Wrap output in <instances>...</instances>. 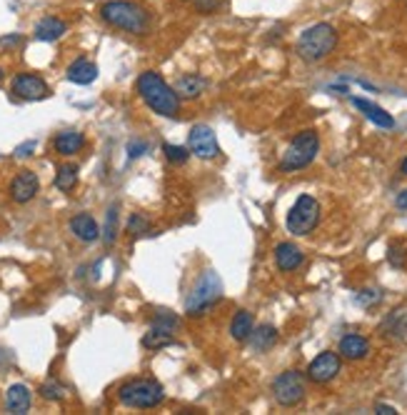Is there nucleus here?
I'll use <instances>...</instances> for the list:
<instances>
[{
  "mask_svg": "<svg viewBox=\"0 0 407 415\" xmlns=\"http://www.w3.org/2000/svg\"><path fill=\"white\" fill-rule=\"evenodd\" d=\"M78 183V168L75 165H60L58 176H55V188L63 193H70Z\"/></svg>",
  "mask_w": 407,
  "mask_h": 415,
  "instance_id": "obj_26",
  "label": "nucleus"
},
{
  "mask_svg": "<svg viewBox=\"0 0 407 415\" xmlns=\"http://www.w3.org/2000/svg\"><path fill=\"white\" fill-rule=\"evenodd\" d=\"M33 148H35V143H33V140H28L25 145H21V148L16 150V155H18V158H25V155H30Z\"/></svg>",
  "mask_w": 407,
  "mask_h": 415,
  "instance_id": "obj_35",
  "label": "nucleus"
},
{
  "mask_svg": "<svg viewBox=\"0 0 407 415\" xmlns=\"http://www.w3.org/2000/svg\"><path fill=\"white\" fill-rule=\"evenodd\" d=\"M65 33H68V23L60 21V18H55V16L42 18V21H38V25H35V38L38 40H42V43H53V40L63 38Z\"/></svg>",
  "mask_w": 407,
  "mask_h": 415,
  "instance_id": "obj_17",
  "label": "nucleus"
},
{
  "mask_svg": "<svg viewBox=\"0 0 407 415\" xmlns=\"http://www.w3.org/2000/svg\"><path fill=\"white\" fill-rule=\"evenodd\" d=\"M138 93L145 101V106L150 110H155L158 115L175 118L180 113V96L175 88H170L163 80V75L155 70H145L138 78Z\"/></svg>",
  "mask_w": 407,
  "mask_h": 415,
  "instance_id": "obj_1",
  "label": "nucleus"
},
{
  "mask_svg": "<svg viewBox=\"0 0 407 415\" xmlns=\"http://www.w3.org/2000/svg\"><path fill=\"white\" fill-rule=\"evenodd\" d=\"M101 18L108 25L132 33V35H145L150 28V13L138 3H130V0H108V3H103Z\"/></svg>",
  "mask_w": 407,
  "mask_h": 415,
  "instance_id": "obj_2",
  "label": "nucleus"
},
{
  "mask_svg": "<svg viewBox=\"0 0 407 415\" xmlns=\"http://www.w3.org/2000/svg\"><path fill=\"white\" fill-rule=\"evenodd\" d=\"M53 145H55V150H58L60 155L68 158V155H75V153L83 150L85 138H83V133H78V130H63V133L55 135Z\"/></svg>",
  "mask_w": 407,
  "mask_h": 415,
  "instance_id": "obj_20",
  "label": "nucleus"
},
{
  "mask_svg": "<svg viewBox=\"0 0 407 415\" xmlns=\"http://www.w3.org/2000/svg\"><path fill=\"white\" fill-rule=\"evenodd\" d=\"M340 353H333V351H325L320 353L315 360L307 365V378L312 380V383H318V385H325L330 383V380L335 378L340 373Z\"/></svg>",
  "mask_w": 407,
  "mask_h": 415,
  "instance_id": "obj_9",
  "label": "nucleus"
},
{
  "mask_svg": "<svg viewBox=\"0 0 407 415\" xmlns=\"http://www.w3.org/2000/svg\"><path fill=\"white\" fill-rule=\"evenodd\" d=\"M70 230H73V235L78 240H83V243H93V240L101 238V228H98L96 218L88 213H78L73 220H70Z\"/></svg>",
  "mask_w": 407,
  "mask_h": 415,
  "instance_id": "obj_16",
  "label": "nucleus"
},
{
  "mask_svg": "<svg viewBox=\"0 0 407 415\" xmlns=\"http://www.w3.org/2000/svg\"><path fill=\"white\" fill-rule=\"evenodd\" d=\"M377 413H385V415H392V413H395V408H390V405H377Z\"/></svg>",
  "mask_w": 407,
  "mask_h": 415,
  "instance_id": "obj_37",
  "label": "nucleus"
},
{
  "mask_svg": "<svg viewBox=\"0 0 407 415\" xmlns=\"http://www.w3.org/2000/svg\"><path fill=\"white\" fill-rule=\"evenodd\" d=\"M193 3L200 13H212L217 8V0H193Z\"/></svg>",
  "mask_w": 407,
  "mask_h": 415,
  "instance_id": "obj_34",
  "label": "nucleus"
},
{
  "mask_svg": "<svg viewBox=\"0 0 407 415\" xmlns=\"http://www.w3.org/2000/svg\"><path fill=\"white\" fill-rule=\"evenodd\" d=\"M3 75H6V73H3V68H0V80H3Z\"/></svg>",
  "mask_w": 407,
  "mask_h": 415,
  "instance_id": "obj_39",
  "label": "nucleus"
},
{
  "mask_svg": "<svg viewBox=\"0 0 407 415\" xmlns=\"http://www.w3.org/2000/svg\"><path fill=\"white\" fill-rule=\"evenodd\" d=\"M382 330H387V336H395V338L407 336V308L392 310V313L387 315V320H385V325H382Z\"/></svg>",
  "mask_w": 407,
  "mask_h": 415,
  "instance_id": "obj_24",
  "label": "nucleus"
},
{
  "mask_svg": "<svg viewBox=\"0 0 407 415\" xmlns=\"http://www.w3.org/2000/svg\"><path fill=\"white\" fill-rule=\"evenodd\" d=\"M117 398L127 408H158L165 400V390L153 378H132L117 388Z\"/></svg>",
  "mask_w": 407,
  "mask_h": 415,
  "instance_id": "obj_4",
  "label": "nucleus"
},
{
  "mask_svg": "<svg viewBox=\"0 0 407 415\" xmlns=\"http://www.w3.org/2000/svg\"><path fill=\"white\" fill-rule=\"evenodd\" d=\"M163 153H165V158H168L170 163H175V165H183L188 158H190V153H188L185 148H180V145H170V143L163 145Z\"/></svg>",
  "mask_w": 407,
  "mask_h": 415,
  "instance_id": "obj_29",
  "label": "nucleus"
},
{
  "mask_svg": "<svg viewBox=\"0 0 407 415\" xmlns=\"http://www.w3.org/2000/svg\"><path fill=\"white\" fill-rule=\"evenodd\" d=\"M387 258H390V263L395 268H402V266H405V261H407L405 248H402V245H400V248H397V245H390V256H387Z\"/></svg>",
  "mask_w": 407,
  "mask_h": 415,
  "instance_id": "obj_31",
  "label": "nucleus"
},
{
  "mask_svg": "<svg viewBox=\"0 0 407 415\" xmlns=\"http://www.w3.org/2000/svg\"><path fill=\"white\" fill-rule=\"evenodd\" d=\"M175 91H178L180 98H197L202 91H205V78L200 75H183V78L175 83Z\"/></svg>",
  "mask_w": 407,
  "mask_h": 415,
  "instance_id": "obj_22",
  "label": "nucleus"
},
{
  "mask_svg": "<svg viewBox=\"0 0 407 415\" xmlns=\"http://www.w3.org/2000/svg\"><path fill=\"white\" fill-rule=\"evenodd\" d=\"M30 403H33V395H30V390H28V385L16 383V385H11V388H8L6 408L11 410V413H16V415L28 413V410H30Z\"/></svg>",
  "mask_w": 407,
  "mask_h": 415,
  "instance_id": "obj_18",
  "label": "nucleus"
},
{
  "mask_svg": "<svg viewBox=\"0 0 407 415\" xmlns=\"http://www.w3.org/2000/svg\"><path fill=\"white\" fill-rule=\"evenodd\" d=\"M173 343H175L173 333L160 330V328H150L148 333H145V338H143V346L148 348V351H158V348L173 346Z\"/></svg>",
  "mask_w": 407,
  "mask_h": 415,
  "instance_id": "obj_25",
  "label": "nucleus"
},
{
  "mask_svg": "<svg viewBox=\"0 0 407 415\" xmlns=\"http://www.w3.org/2000/svg\"><path fill=\"white\" fill-rule=\"evenodd\" d=\"M253 315L248 313V310H238L233 318V323H230V336L235 338V341H248L250 333H253Z\"/></svg>",
  "mask_w": 407,
  "mask_h": 415,
  "instance_id": "obj_23",
  "label": "nucleus"
},
{
  "mask_svg": "<svg viewBox=\"0 0 407 415\" xmlns=\"http://www.w3.org/2000/svg\"><path fill=\"white\" fill-rule=\"evenodd\" d=\"M340 358H348V360H362V358H367V353H370V341L362 336H357V333H350V336H345L343 341H340Z\"/></svg>",
  "mask_w": 407,
  "mask_h": 415,
  "instance_id": "obj_15",
  "label": "nucleus"
},
{
  "mask_svg": "<svg viewBox=\"0 0 407 415\" xmlns=\"http://www.w3.org/2000/svg\"><path fill=\"white\" fill-rule=\"evenodd\" d=\"M277 341V330L273 328V325H258V328H253V333H250V346H253V351L258 353H265L268 348H273Z\"/></svg>",
  "mask_w": 407,
  "mask_h": 415,
  "instance_id": "obj_21",
  "label": "nucleus"
},
{
  "mask_svg": "<svg viewBox=\"0 0 407 415\" xmlns=\"http://www.w3.org/2000/svg\"><path fill=\"white\" fill-rule=\"evenodd\" d=\"M397 208H402V210H405V208H407V191L397 195Z\"/></svg>",
  "mask_w": 407,
  "mask_h": 415,
  "instance_id": "obj_36",
  "label": "nucleus"
},
{
  "mask_svg": "<svg viewBox=\"0 0 407 415\" xmlns=\"http://www.w3.org/2000/svg\"><path fill=\"white\" fill-rule=\"evenodd\" d=\"M38 191H40V181H38V176L33 171H21L11 183V198L18 205L30 203L38 195Z\"/></svg>",
  "mask_w": 407,
  "mask_h": 415,
  "instance_id": "obj_12",
  "label": "nucleus"
},
{
  "mask_svg": "<svg viewBox=\"0 0 407 415\" xmlns=\"http://www.w3.org/2000/svg\"><path fill=\"white\" fill-rule=\"evenodd\" d=\"M98 78V65L88 58H78L68 65V80L78 83V86H88Z\"/></svg>",
  "mask_w": 407,
  "mask_h": 415,
  "instance_id": "obj_19",
  "label": "nucleus"
},
{
  "mask_svg": "<svg viewBox=\"0 0 407 415\" xmlns=\"http://www.w3.org/2000/svg\"><path fill=\"white\" fill-rule=\"evenodd\" d=\"M188 143H190V153L202 160L217 158V153H220L215 130L210 125H193L190 135H188Z\"/></svg>",
  "mask_w": 407,
  "mask_h": 415,
  "instance_id": "obj_10",
  "label": "nucleus"
},
{
  "mask_svg": "<svg viewBox=\"0 0 407 415\" xmlns=\"http://www.w3.org/2000/svg\"><path fill=\"white\" fill-rule=\"evenodd\" d=\"M145 150H148V143H140V140H135V143L127 145V155H130V158H140Z\"/></svg>",
  "mask_w": 407,
  "mask_h": 415,
  "instance_id": "obj_33",
  "label": "nucleus"
},
{
  "mask_svg": "<svg viewBox=\"0 0 407 415\" xmlns=\"http://www.w3.org/2000/svg\"><path fill=\"white\" fill-rule=\"evenodd\" d=\"M127 228H130V233H143V230H148V220L140 218V215H132Z\"/></svg>",
  "mask_w": 407,
  "mask_h": 415,
  "instance_id": "obj_32",
  "label": "nucleus"
},
{
  "mask_svg": "<svg viewBox=\"0 0 407 415\" xmlns=\"http://www.w3.org/2000/svg\"><path fill=\"white\" fill-rule=\"evenodd\" d=\"M65 393H68V390H65L60 383H55V380H48V383L40 385V395L45 400H63Z\"/></svg>",
  "mask_w": 407,
  "mask_h": 415,
  "instance_id": "obj_28",
  "label": "nucleus"
},
{
  "mask_svg": "<svg viewBox=\"0 0 407 415\" xmlns=\"http://www.w3.org/2000/svg\"><path fill=\"white\" fill-rule=\"evenodd\" d=\"M302 261H305V256H302V251L295 243H280L275 248V263L282 273L297 271L302 266Z\"/></svg>",
  "mask_w": 407,
  "mask_h": 415,
  "instance_id": "obj_14",
  "label": "nucleus"
},
{
  "mask_svg": "<svg viewBox=\"0 0 407 415\" xmlns=\"http://www.w3.org/2000/svg\"><path fill=\"white\" fill-rule=\"evenodd\" d=\"M13 93H16L21 101H42V98L50 96V88L40 75L21 73L13 78Z\"/></svg>",
  "mask_w": 407,
  "mask_h": 415,
  "instance_id": "obj_11",
  "label": "nucleus"
},
{
  "mask_svg": "<svg viewBox=\"0 0 407 415\" xmlns=\"http://www.w3.org/2000/svg\"><path fill=\"white\" fill-rule=\"evenodd\" d=\"M178 325H180L178 315H173L170 310H158V313H155V318H153V328L168 330V333H173Z\"/></svg>",
  "mask_w": 407,
  "mask_h": 415,
  "instance_id": "obj_27",
  "label": "nucleus"
},
{
  "mask_svg": "<svg viewBox=\"0 0 407 415\" xmlns=\"http://www.w3.org/2000/svg\"><path fill=\"white\" fill-rule=\"evenodd\" d=\"M115 230H117V208H110V210H108V220H105V233H103L108 245L115 240Z\"/></svg>",
  "mask_w": 407,
  "mask_h": 415,
  "instance_id": "obj_30",
  "label": "nucleus"
},
{
  "mask_svg": "<svg viewBox=\"0 0 407 415\" xmlns=\"http://www.w3.org/2000/svg\"><path fill=\"white\" fill-rule=\"evenodd\" d=\"M222 298V280L215 271H205L197 278L195 288L185 298V313L188 315H205L217 300Z\"/></svg>",
  "mask_w": 407,
  "mask_h": 415,
  "instance_id": "obj_6",
  "label": "nucleus"
},
{
  "mask_svg": "<svg viewBox=\"0 0 407 415\" xmlns=\"http://www.w3.org/2000/svg\"><path fill=\"white\" fill-rule=\"evenodd\" d=\"M273 395L282 408H292V405L302 403L305 398V380L297 370H285L273 380Z\"/></svg>",
  "mask_w": 407,
  "mask_h": 415,
  "instance_id": "obj_8",
  "label": "nucleus"
},
{
  "mask_svg": "<svg viewBox=\"0 0 407 415\" xmlns=\"http://www.w3.org/2000/svg\"><path fill=\"white\" fill-rule=\"evenodd\" d=\"M338 48V30L330 23H315L297 38V55L305 63H320Z\"/></svg>",
  "mask_w": 407,
  "mask_h": 415,
  "instance_id": "obj_3",
  "label": "nucleus"
},
{
  "mask_svg": "<svg viewBox=\"0 0 407 415\" xmlns=\"http://www.w3.org/2000/svg\"><path fill=\"white\" fill-rule=\"evenodd\" d=\"M320 223V203L312 195H300L287 213V230L292 235H307Z\"/></svg>",
  "mask_w": 407,
  "mask_h": 415,
  "instance_id": "obj_7",
  "label": "nucleus"
},
{
  "mask_svg": "<svg viewBox=\"0 0 407 415\" xmlns=\"http://www.w3.org/2000/svg\"><path fill=\"white\" fill-rule=\"evenodd\" d=\"M318 153H320V135L315 130H302L287 145L285 155L280 160V171L292 173V171H300V168H307L312 160L318 158Z\"/></svg>",
  "mask_w": 407,
  "mask_h": 415,
  "instance_id": "obj_5",
  "label": "nucleus"
},
{
  "mask_svg": "<svg viewBox=\"0 0 407 415\" xmlns=\"http://www.w3.org/2000/svg\"><path fill=\"white\" fill-rule=\"evenodd\" d=\"M400 171H402V176H407V158L402 160V165H400Z\"/></svg>",
  "mask_w": 407,
  "mask_h": 415,
  "instance_id": "obj_38",
  "label": "nucleus"
},
{
  "mask_svg": "<svg viewBox=\"0 0 407 415\" xmlns=\"http://www.w3.org/2000/svg\"><path fill=\"white\" fill-rule=\"evenodd\" d=\"M352 106L357 108V110L362 113L367 120H372L375 125H380V128H395V118H392L385 108L375 106V103L365 101V98H352Z\"/></svg>",
  "mask_w": 407,
  "mask_h": 415,
  "instance_id": "obj_13",
  "label": "nucleus"
}]
</instances>
